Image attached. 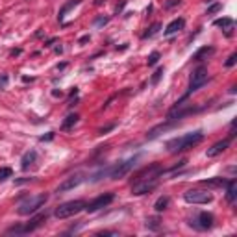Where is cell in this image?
Wrapping results in <instances>:
<instances>
[{
    "label": "cell",
    "instance_id": "obj_10",
    "mask_svg": "<svg viewBox=\"0 0 237 237\" xmlns=\"http://www.w3.org/2000/svg\"><path fill=\"white\" fill-rule=\"evenodd\" d=\"M113 200H115V193H104V195L96 197L95 200H91L89 204H85V211L95 213V211H98V209H102V207L109 206Z\"/></svg>",
    "mask_w": 237,
    "mask_h": 237
},
{
    "label": "cell",
    "instance_id": "obj_32",
    "mask_svg": "<svg viewBox=\"0 0 237 237\" xmlns=\"http://www.w3.org/2000/svg\"><path fill=\"white\" fill-rule=\"evenodd\" d=\"M126 2H128V0H120V2H118L117 4V9H115V13H122V9H124V6H126Z\"/></svg>",
    "mask_w": 237,
    "mask_h": 237
},
{
    "label": "cell",
    "instance_id": "obj_14",
    "mask_svg": "<svg viewBox=\"0 0 237 237\" xmlns=\"http://www.w3.org/2000/svg\"><path fill=\"white\" fill-rule=\"evenodd\" d=\"M184 26H185V21H184V19H174V21H172V22L165 28V32H163V34H165V35H174V34H176V32H180Z\"/></svg>",
    "mask_w": 237,
    "mask_h": 237
},
{
    "label": "cell",
    "instance_id": "obj_29",
    "mask_svg": "<svg viewBox=\"0 0 237 237\" xmlns=\"http://www.w3.org/2000/svg\"><path fill=\"white\" fill-rule=\"evenodd\" d=\"M219 9H221V4H219V2H215L211 7H207V15H213V13H217Z\"/></svg>",
    "mask_w": 237,
    "mask_h": 237
},
{
    "label": "cell",
    "instance_id": "obj_8",
    "mask_svg": "<svg viewBox=\"0 0 237 237\" xmlns=\"http://www.w3.org/2000/svg\"><path fill=\"white\" fill-rule=\"evenodd\" d=\"M139 161V154L137 156H133V158H128L126 161H122V163H117L113 169H109V178H113V180H118V178H122V176H126L133 167H135V163Z\"/></svg>",
    "mask_w": 237,
    "mask_h": 237
},
{
    "label": "cell",
    "instance_id": "obj_40",
    "mask_svg": "<svg viewBox=\"0 0 237 237\" xmlns=\"http://www.w3.org/2000/svg\"><path fill=\"white\" fill-rule=\"evenodd\" d=\"M63 52V46H56V54H61Z\"/></svg>",
    "mask_w": 237,
    "mask_h": 237
},
{
    "label": "cell",
    "instance_id": "obj_37",
    "mask_svg": "<svg viewBox=\"0 0 237 237\" xmlns=\"http://www.w3.org/2000/svg\"><path fill=\"white\" fill-rule=\"evenodd\" d=\"M34 178H21V180H15V184L17 185H21V184H26V182H32Z\"/></svg>",
    "mask_w": 237,
    "mask_h": 237
},
{
    "label": "cell",
    "instance_id": "obj_33",
    "mask_svg": "<svg viewBox=\"0 0 237 237\" xmlns=\"http://www.w3.org/2000/svg\"><path fill=\"white\" fill-rule=\"evenodd\" d=\"M108 21H109V19H106V17H98V19L95 21V24H96V26H102V24H108Z\"/></svg>",
    "mask_w": 237,
    "mask_h": 237
},
{
    "label": "cell",
    "instance_id": "obj_38",
    "mask_svg": "<svg viewBox=\"0 0 237 237\" xmlns=\"http://www.w3.org/2000/svg\"><path fill=\"white\" fill-rule=\"evenodd\" d=\"M56 41H58V39H56V37H52V39H48V41H46V43H44V46H46V48H50V46H52V44H54Z\"/></svg>",
    "mask_w": 237,
    "mask_h": 237
},
{
    "label": "cell",
    "instance_id": "obj_1",
    "mask_svg": "<svg viewBox=\"0 0 237 237\" xmlns=\"http://www.w3.org/2000/svg\"><path fill=\"white\" fill-rule=\"evenodd\" d=\"M202 139H204V132L197 130V132H191V133H185L182 137H174V139L167 141L165 146L170 154H178V152H184V150H189V148L197 146Z\"/></svg>",
    "mask_w": 237,
    "mask_h": 237
},
{
    "label": "cell",
    "instance_id": "obj_26",
    "mask_svg": "<svg viewBox=\"0 0 237 237\" xmlns=\"http://www.w3.org/2000/svg\"><path fill=\"white\" fill-rule=\"evenodd\" d=\"M161 76H163V67H159L158 71L152 74V78H150V83H152V85H156L159 80H161Z\"/></svg>",
    "mask_w": 237,
    "mask_h": 237
},
{
    "label": "cell",
    "instance_id": "obj_23",
    "mask_svg": "<svg viewBox=\"0 0 237 237\" xmlns=\"http://www.w3.org/2000/svg\"><path fill=\"white\" fill-rule=\"evenodd\" d=\"M169 202H170V198L169 197H161V198H158L156 200V204H154V209L156 211H163V209H167V206H169Z\"/></svg>",
    "mask_w": 237,
    "mask_h": 237
},
{
    "label": "cell",
    "instance_id": "obj_34",
    "mask_svg": "<svg viewBox=\"0 0 237 237\" xmlns=\"http://www.w3.org/2000/svg\"><path fill=\"white\" fill-rule=\"evenodd\" d=\"M54 139V132H50V133H46V135H41L39 141H52Z\"/></svg>",
    "mask_w": 237,
    "mask_h": 237
},
{
    "label": "cell",
    "instance_id": "obj_11",
    "mask_svg": "<svg viewBox=\"0 0 237 237\" xmlns=\"http://www.w3.org/2000/svg\"><path fill=\"white\" fill-rule=\"evenodd\" d=\"M159 180H148V182H133L132 185V195L135 197H141V195H146L150 191H154L158 187Z\"/></svg>",
    "mask_w": 237,
    "mask_h": 237
},
{
    "label": "cell",
    "instance_id": "obj_36",
    "mask_svg": "<svg viewBox=\"0 0 237 237\" xmlns=\"http://www.w3.org/2000/svg\"><path fill=\"white\" fill-rule=\"evenodd\" d=\"M180 4V0H169L167 4H165V7H174V6H178Z\"/></svg>",
    "mask_w": 237,
    "mask_h": 237
},
{
    "label": "cell",
    "instance_id": "obj_22",
    "mask_svg": "<svg viewBox=\"0 0 237 237\" xmlns=\"http://www.w3.org/2000/svg\"><path fill=\"white\" fill-rule=\"evenodd\" d=\"M226 182H228V180H224V178H219V176H217V178H211V180H204L202 184H204V185H209V187H224V185H226Z\"/></svg>",
    "mask_w": 237,
    "mask_h": 237
},
{
    "label": "cell",
    "instance_id": "obj_27",
    "mask_svg": "<svg viewBox=\"0 0 237 237\" xmlns=\"http://www.w3.org/2000/svg\"><path fill=\"white\" fill-rule=\"evenodd\" d=\"M159 61V52H152L150 56H148V59H146V63H148V67H152V65H156Z\"/></svg>",
    "mask_w": 237,
    "mask_h": 237
},
{
    "label": "cell",
    "instance_id": "obj_21",
    "mask_svg": "<svg viewBox=\"0 0 237 237\" xmlns=\"http://www.w3.org/2000/svg\"><path fill=\"white\" fill-rule=\"evenodd\" d=\"M145 224H146V228L152 230V232H159V228H161V221H159V217H148V219L145 221Z\"/></svg>",
    "mask_w": 237,
    "mask_h": 237
},
{
    "label": "cell",
    "instance_id": "obj_12",
    "mask_svg": "<svg viewBox=\"0 0 237 237\" xmlns=\"http://www.w3.org/2000/svg\"><path fill=\"white\" fill-rule=\"evenodd\" d=\"M81 182H83V176H81V174H72V176H69L67 180H63V182L59 184L58 193H67V191H71V189L78 187Z\"/></svg>",
    "mask_w": 237,
    "mask_h": 237
},
{
    "label": "cell",
    "instance_id": "obj_2",
    "mask_svg": "<svg viewBox=\"0 0 237 237\" xmlns=\"http://www.w3.org/2000/svg\"><path fill=\"white\" fill-rule=\"evenodd\" d=\"M209 80V72L206 67H198L197 71H193L191 74V80H189V87H187V93L180 98V102H185L189 98V95H193L195 91H198L202 85H206V81Z\"/></svg>",
    "mask_w": 237,
    "mask_h": 237
},
{
    "label": "cell",
    "instance_id": "obj_19",
    "mask_svg": "<svg viewBox=\"0 0 237 237\" xmlns=\"http://www.w3.org/2000/svg\"><path fill=\"white\" fill-rule=\"evenodd\" d=\"M78 115L76 113H71V115H67V118L61 122V130L63 132H69V130H72L74 126H76V122H78Z\"/></svg>",
    "mask_w": 237,
    "mask_h": 237
},
{
    "label": "cell",
    "instance_id": "obj_17",
    "mask_svg": "<svg viewBox=\"0 0 237 237\" xmlns=\"http://www.w3.org/2000/svg\"><path fill=\"white\" fill-rule=\"evenodd\" d=\"M37 161V152L35 150H30V152H26L24 156H22V159H21V167L26 170V169H30V165H34Z\"/></svg>",
    "mask_w": 237,
    "mask_h": 237
},
{
    "label": "cell",
    "instance_id": "obj_30",
    "mask_svg": "<svg viewBox=\"0 0 237 237\" xmlns=\"http://www.w3.org/2000/svg\"><path fill=\"white\" fill-rule=\"evenodd\" d=\"M7 81H9V78H7V74H0V89H6Z\"/></svg>",
    "mask_w": 237,
    "mask_h": 237
},
{
    "label": "cell",
    "instance_id": "obj_39",
    "mask_svg": "<svg viewBox=\"0 0 237 237\" xmlns=\"http://www.w3.org/2000/svg\"><path fill=\"white\" fill-rule=\"evenodd\" d=\"M98 235H115V232H98Z\"/></svg>",
    "mask_w": 237,
    "mask_h": 237
},
{
    "label": "cell",
    "instance_id": "obj_41",
    "mask_svg": "<svg viewBox=\"0 0 237 237\" xmlns=\"http://www.w3.org/2000/svg\"><path fill=\"white\" fill-rule=\"evenodd\" d=\"M19 54H21V48H17V50H13V52H11V56H19Z\"/></svg>",
    "mask_w": 237,
    "mask_h": 237
},
{
    "label": "cell",
    "instance_id": "obj_7",
    "mask_svg": "<svg viewBox=\"0 0 237 237\" xmlns=\"http://www.w3.org/2000/svg\"><path fill=\"white\" fill-rule=\"evenodd\" d=\"M213 224H215V217H213L211 213H207V211H200V213H197V215L189 221V226L195 228V230H198V232L211 230Z\"/></svg>",
    "mask_w": 237,
    "mask_h": 237
},
{
    "label": "cell",
    "instance_id": "obj_28",
    "mask_svg": "<svg viewBox=\"0 0 237 237\" xmlns=\"http://www.w3.org/2000/svg\"><path fill=\"white\" fill-rule=\"evenodd\" d=\"M235 61H237V52H234V54L228 58V61H226V67H234V65H235Z\"/></svg>",
    "mask_w": 237,
    "mask_h": 237
},
{
    "label": "cell",
    "instance_id": "obj_4",
    "mask_svg": "<svg viewBox=\"0 0 237 237\" xmlns=\"http://www.w3.org/2000/svg\"><path fill=\"white\" fill-rule=\"evenodd\" d=\"M46 219H48V213H39V215L32 217L30 222L24 224V226H11V228H7L6 234H9V235H11V234H15V235H21V234H32V232H35L37 228H41V226L46 222Z\"/></svg>",
    "mask_w": 237,
    "mask_h": 237
},
{
    "label": "cell",
    "instance_id": "obj_13",
    "mask_svg": "<svg viewBox=\"0 0 237 237\" xmlns=\"http://www.w3.org/2000/svg\"><path fill=\"white\" fill-rule=\"evenodd\" d=\"M230 141H232V139L228 137V139H222V141L215 143V145H213L211 148H207V152H206V154H207V158H215V156L222 154V152H224V150H226V148L230 146Z\"/></svg>",
    "mask_w": 237,
    "mask_h": 237
},
{
    "label": "cell",
    "instance_id": "obj_35",
    "mask_svg": "<svg viewBox=\"0 0 237 237\" xmlns=\"http://www.w3.org/2000/svg\"><path fill=\"white\" fill-rule=\"evenodd\" d=\"M91 41V35H81L78 39V44H85V43H89Z\"/></svg>",
    "mask_w": 237,
    "mask_h": 237
},
{
    "label": "cell",
    "instance_id": "obj_16",
    "mask_svg": "<svg viewBox=\"0 0 237 237\" xmlns=\"http://www.w3.org/2000/svg\"><path fill=\"white\" fill-rule=\"evenodd\" d=\"M235 197H237L235 180H228V182H226V200H228L230 204H234V202H235Z\"/></svg>",
    "mask_w": 237,
    "mask_h": 237
},
{
    "label": "cell",
    "instance_id": "obj_15",
    "mask_svg": "<svg viewBox=\"0 0 237 237\" xmlns=\"http://www.w3.org/2000/svg\"><path fill=\"white\" fill-rule=\"evenodd\" d=\"M215 26H222L226 30V35H232V30H234V21L230 17H221V19H215L213 21Z\"/></svg>",
    "mask_w": 237,
    "mask_h": 237
},
{
    "label": "cell",
    "instance_id": "obj_24",
    "mask_svg": "<svg viewBox=\"0 0 237 237\" xmlns=\"http://www.w3.org/2000/svg\"><path fill=\"white\" fill-rule=\"evenodd\" d=\"M159 30H161V24H159V22H154V24H152V26H150V28H148V30H146L145 34H143V39H148V37H154V35L158 34Z\"/></svg>",
    "mask_w": 237,
    "mask_h": 237
},
{
    "label": "cell",
    "instance_id": "obj_6",
    "mask_svg": "<svg viewBox=\"0 0 237 237\" xmlns=\"http://www.w3.org/2000/svg\"><path fill=\"white\" fill-rule=\"evenodd\" d=\"M204 108H197V106H185L184 102H176V106L167 113V120L169 122H176V120H180V118L187 117V115H193V113H198V111H202Z\"/></svg>",
    "mask_w": 237,
    "mask_h": 237
},
{
    "label": "cell",
    "instance_id": "obj_20",
    "mask_svg": "<svg viewBox=\"0 0 237 237\" xmlns=\"http://www.w3.org/2000/svg\"><path fill=\"white\" fill-rule=\"evenodd\" d=\"M213 52H215V48H213V46H202L198 52H195V54H193V61H202L204 58L211 56Z\"/></svg>",
    "mask_w": 237,
    "mask_h": 237
},
{
    "label": "cell",
    "instance_id": "obj_9",
    "mask_svg": "<svg viewBox=\"0 0 237 237\" xmlns=\"http://www.w3.org/2000/svg\"><path fill=\"white\" fill-rule=\"evenodd\" d=\"M184 200L187 204H197V206H200V204H209L213 200V195L207 193V191H200V189H189V191L184 193Z\"/></svg>",
    "mask_w": 237,
    "mask_h": 237
},
{
    "label": "cell",
    "instance_id": "obj_25",
    "mask_svg": "<svg viewBox=\"0 0 237 237\" xmlns=\"http://www.w3.org/2000/svg\"><path fill=\"white\" fill-rule=\"evenodd\" d=\"M11 174H13V170L9 167H2L0 169V182H6L7 178H11Z\"/></svg>",
    "mask_w": 237,
    "mask_h": 237
},
{
    "label": "cell",
    "instance_id": "obj_3",
    "mask_svg": "<svg viewBox=\"0 0 237 237\" xmlns=\"http://www.w3.org/2000/svg\"><path fill=\"white\" fill-rule=\"evenodd\" d=\"M85 209V202L83 200H71V202H65V204H59L54 211V217L56 219H69V217H74L78 215L80 211Z\"/></svg>",
    "mask_w": 237,
    "mask_h": 237
},
{
    "label": "cell",
    "instance_id": "obj_5",
    "mask_svg": "<svg viewBox=\"0 0 237 237\" xmlns=\"http://www.w3.org/2000/svg\"><path fill=\"white\" fill-rule=\"evenodd\" d=\"M46 200H48V195H44V193H41V195H37V197H34V198H28L26 202H22V204L17 207V213L22 215V217L32 215V213L39 211L41 207L46 204Z\"/></svg>",
    "mask_w": 237,
    "mask_h": 237
},
{
    "label": "cell",
    "instance_id": "obj_18",
    "mask_svg": "<svg viewBox=\"0 0 237 237\" xmlns=\"http://www.w3.org/2000/svg\"><path fill=\"white\" fill-rule=\"evenodd\" d=\"M78 4H80V0H69L67 4H63V6H61V9H59V13H58V21H59V22H63L65 15H67L72 7H76Z\"/></svg>",
    "mask_w": 237,
    "mask_h": 237
},
{
    "label": "cell",
    "instance_id": "obj_31",
    "mask_svg": "<svg viewBox=\"0 0 237 237\" xmlns=\"http://www.w3.org/2000/svg\"><path fill=\"white\" fill-rule=\"evenodd\" d=\"M113 128H115V124H109V126H106V128H100V130H98V135H104V133L111 132Z\"/></svg>",
    "mask_w": 237,
    "mask_h": 237
}]
</instances>
